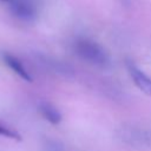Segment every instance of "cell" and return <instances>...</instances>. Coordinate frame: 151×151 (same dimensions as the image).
Instances as JSON below:
<instances>
[{"instance_id":"5","label":"cell","mask_w":151,"mask_h":151,"mask_svg":"<svg viewBox=\"0 0 151 151\" xmlns=\"http://www.w3.org/2000/svg\"><path fill=\"white\" fill-rule=\"evenodd\" d=\"M2 58H4V61L5 64L14 72L17 73L21 79L26 80V81H32V76L29 74V72L26 70V67L24 66V64L13 54L6 52L2 54Z\"/></svg>"},{"instance_id":"6","label":"cell","mask_w":151,"mask_h":151,"mask_svg":"<svg viewBox=\"0 0 151 151\" xmlns=\"http://www.w3.org/2000/svg\"><path fill=\"white\" fill-rule=\"evenodd\" d=\"M39 61L45 66L47 67L48 70H51L52 72L54 73H59V74H63V76H71L72 74V68L71 66H68L67 64H64L59 60H55V59H52L50 57H45V55H41L39 58Z\"/></svg>"},{"instance_id":"4","label":"cell","mask_w":151,"mask_h":151,"mask_svg":"<svg viewBox=\"0 0 151 151\" xmlns=\"http://www.w3.org/2000/svg\"><path fill=\"white\" fill-rule=\"evenodd\" d=\"M126 68L127 72L134 83V85L145 94L151 96V77L144 73L131 60H126Z\"/></svg>"},{"instance_id":"1","label":"cell","mask_w":151,"mask_h":151,"mask_svg":"<svg viewBox=\"0 0 151 151\" xmlns=\"http://www.w3.org/2000/svg\"><path fill=\"white\" fill-rule=\"evenodd\" d=\"M117 138L134 150H151V130L139 125H125L117 131Z\"/></svg>"},{"instance_id":"9","label":"cell","mask_w":151,"mask_h":151,"mask_svg":"<svg viewBox=\"0 0 151 151\" xmlns=\"http://www.w3.org/2000/svg\"><path fill=\"white\" fill-rule=\"evenodd\" d=\"M44 151H65V149L59 140L47 139L44 144Z\"/></svg>"},{"instance_id":"11","label":"cell","mask_w":151,"mask_h":151,"mask_svg":"<svg viewBox=\"0 0 151 151\" xmlns=\"http://www.w3.org/2000/svg\"><path fill=\"white\" fill-rule=\"evenodd\" d=\"M124 1H126V2H130V1H131V0H124Z\"/></svg>"},{"instance_id":"10","label":"cell","mask_w":151,"mask_h":151,"mask_svg":"<svg viewBox=\"0 0 151 151\" xmlns=\"http://www.w3.org/2000/svg\"><path fill=\"white\" fill-rule=\"evenodd\" d=\"M0 1H1V2H6L7 5H9V4H11L13 0H0Z\"/></svg>"},{"instance_id":"2","label":"cell","mask_w":151,"mask_h":151,"mask_svg":"<svg viewBox=\"0 0 151 151\" xmlns=\"http://www.w3.org/2000/svg\"><path fill=\"white\" fill-rule=\"evenodd\" d=\"M73 48L78 57H80L83 60L93 66L105 67L109 65L107 53L99 44L93 40L86 38L77 39L73 44Z\"/></svg>"},{"instance_id":"8","label":"cell","mask_w":151,"mask_h":151,"mask_svg":"<svg viewBox=\"0 0 151 151\" xmlns=\"http://www.w3.org/2000/svg\"><path fill=\"white\" fill-rule=\"evenodd\" d=\"M0 136L6 137V138H11V139H15V140H21V136L19 132H17L14 129L5 125L1 122H0Z\"/></svg>"},{"instance_id":"7","label":"cell","mask_w":151,"mask_h":151,"mask_svg":"<svg viewBox=\"0 0 151 151\" xmlns=\"http://www.w3.org/2000/svg\"><path fill=\"white\" fill-rule=\"evenodd\" d=\"M38 110H39L40 114H41L47 122H50L51 124L57 125V124H59V123L61 122V118H63V117H61V113H60L59 110H58L55 106H53L52 104L46 103V101H42V103L39 104Z\"/></svg>"},{"instance_id":"3","label":"cell","mask_w":151,"mask_h":151,"mask_svg":"<svg viewBox=\"0 0 151 151\" xmlns=\"http://www.w3.org/2000/svg\"><path fill=\"white\" fill-rule=\"evenodd\" d=\"M8 7L11 13L20 20L31 21L37 15V8L33 0H13Z\"/></svg>"}]
</instances>
